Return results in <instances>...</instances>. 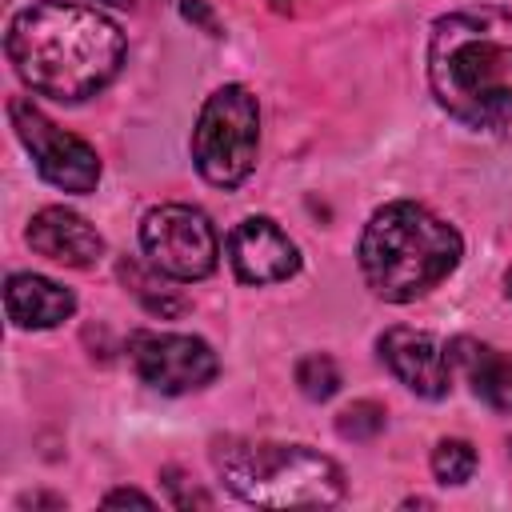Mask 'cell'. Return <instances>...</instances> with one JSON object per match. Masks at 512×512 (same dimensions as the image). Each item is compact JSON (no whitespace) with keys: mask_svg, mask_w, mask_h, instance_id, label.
<instances>
[{"mask_svg":"<svg viewBox=\"0 0 512 512\" xmlns=\"http://www.w3.org/2000/svg\"><path fill=\"white\" fill-rule=\"evenodd\" d=\"M4 52L28 92L84 104L120 76L128 40L120 24L92 4L32 0L8 20Z\"/></svg>","mask_w":512,"mask_h":512,"instance_id":"1","label":"cell"},{"mask_svg":"<svg viewBox=\"0 0 512 512\" xmlns=\"http://www.w3.org/2000/svg\"><path fill=\"white\" fill-rule=\"evenodd\" d=\"M428 88L472 132L512 128V8L476 4L440 16L428 32Z\"/></svg>","mask_w":512,"mask_h":512,"instance_id":"2","label":"cell"},{"mask_svg":"<svg viewBox=\"0 0 512 512\" xmlns=\"http://www.w3.org/2000/svg\"><path fill=\"white\" fill-rule=\"evenodd\" d=\"M464 236L440 212L416 200L376 208L360 232V276L384 304H412L456 272Z\"/></svg>","mask_w":512,"mask_h":512,"instance_id":"3","label":"cell"},{"mask_svg":"<svg viewBox=\"0 0 512 512\" xmlns=\"http://www.w3.org/2000/svg\"><path fill=\"white\" fill-rule=\"evenodd\" d=\"M212 468L232 496L256 508H332L344 500V468L308 448L280 440H212Z\"/></svg>","mask_w":512,"mask_h":512,"instance_id":"4","label":"cell"},{"mask_svg":"<svg viewBox=\"0 0 512 512\" xmlns=\"http://www.w3.org/2000/svg\"><path fill=\"white\" fill-rule=\"evenodd\" d=\"M260 156V104L244 84L216 88L196 116L192 128V160L196 172L212 188H240Z\"/></svg>","mask_w":512,"mask_h":512,"instance_id":"5","label":"cell"},{"mask_svg":"<svg viewBox=\"0 0 512 512\" xmlns=\"http://www.w3.org/2000/svg\"><path fill=\"white\" fill-rule=\"evenodd\" d=\"M140 248L156 272L192 284L216 272L220 236L212 220L192 204H156L140 220Z\"/></svg>","mask_w":512,"mask_h":512,"instance_id":"6","label":"cell"},{"mask_svg":"<svg viewBox=\"0 0 512 512\" xmlns=\"http://www.w3.org/2000/svg\"><path fill=\"white\" fill-rule=\"evenodd\" d=\"M8 120H12L16 140L28 148V156H32V164H36L44 184H52L60 192H72V196L96 192V184H100V156H96V148L84 136L64 132L28 96H12L8 100Z\"/></svg>","mask_w":512,"mask_h":512,"instance_id":"7","label":"cell"},{"mask_svg":"<svg viewBox=\"0 0 512 512\" xmlns=\"http://www.w3.org/2000/svg\"><path fill=\"white\" fill-rule=\"evenodd\" d=\"M128 364L140 376V384H148L160 396L200 392L220 372V360L208 340L188 332H152V328H136L128 336Z\"/></svg>","mask_w":512,"mask_h":512,"instance_id":"8","label":"cell"},{"mask_svg":"<svg viewBox=\"0 0 512 512\" xmlns=\"http://www.w3.org/2000/svg\"><path fill=\"white\" fill-rule=\"evenodd\" d=\"M376 352H380V360L388 364V372H392L408 392H416V396H424V400H444V396H448V388H452V368H456V364H452V352H448V344H444L440 336L396 324V328L380 332Z\"/></svg>","mask_w":512,"mask_h":512,"instance_id":"9","label":"cell"},{"mask_svg":"<svg viewBox=\"0 0 512 512\" xmlns=\"http://www.w3.org/2000/svg\"><path fill=\"white\" fill-rule=\"evenodd\" d=\"M228 264L240 284L264 288L300 272V248L272 216H244L228 232Z\"/></svg>","mask_w":512,"mask_h":512,"instance_id":"10","label":"cell"},{"mask_svg":"<svg viewBox=\"0 0 512 512\" xmlns=\"http://www.w3.org/2000/svg\"><path fill=\"white\" fill-rule=\"evenodd\" d=\"M24 240L36 256L64 264V268H92L104 260V236L96 232V224H88L80 212H72L64 204H48V208L32 212Z\"/></svg>","mask_w":512,"mask_h":512,"instance_id":"11","label":"cell"},{"mask_svg":"<svg viewBox=\"0 0 512 512\" xmlns=\"http://www.w3.org/2000/svg\"><path fill=\"white\" fill-rule=\"evenodd\" d=\"M4 312H8L12 328H20V332H44V328L64 324L76 312V296L64 284L48 280V276L12 272L4 280Z\"/></svg>","mask_w":512,"mask_h":512,"instance_id":"12","label":"cell"},{"mask_svg":"<svg viewBox=\"0 0 512 512\" xmlns=\"http://www.w3.org/2000/svg\"><path fill=\"white\" fill-rule=\"evenodd\" d=\"M448 352H452V364L464 372V380L488 408L512 412V356H504L492 344H480L472 336H456L448 344Z\"/></svg>","mask_w":512,"mask_h":512,"instance_id":"13","label":"cell"},{"mask_svg":"<svg viewBox=\"0 0 512 512\" xmlns=\"http://www.w3.org/2000/svg\"><path fill=\"white\" fill-rule=\"evenodd\" d=\"M296 388H300V396H308V400H332L336 392H340V364L328 356V352H308V356H300L296 360Z\"/></svg>","mask_w":512,"mask_h":512,"instance_id":"14","label":"cell"},{"mask_svg":"<svg viewBox=\"0 0 512 512\" xmlns=\"http://www.w3.org/2000/svg\"><path fill=\"white\" fill-rule=\"evenodd\" d=\"M472 472H476V448L468 444V440H460V436H444L436 448H432V476L448 488H460V484H468L472 480Z\"/></svg>","mask_w":512,"mask_h":512,"instance_id":"15","label":"cell"},{"mask_svg":"<svg viewBox=\"0 0 512 512\" xmlns=\"http://www.w3.org/2000/svg\"><path fill=\"white\" fill-rule=\"evenodd\" d=\"M120 276H124V284H132V296H136L152 316L168 320V316H180V312H184V300H180L168 284H160V288H156V280H164V272L144 276L136 264H120Z\"/></svg>","mask_w":512,"mask_h":512,"instance_id":"16","label":"cell"},{"mask_svg":"<svg viewBox=\"0 0 512 512\" xmlns=\"http://www.w3.org/2000/svg\"><path fill=\"white\" fill-rule=\"evenodd\" d=\"M384 404H376V400H352L340 416H336V432L344 436V440H356V444H364V440H376L380 432H384Z\"/></svg>","mask_w":512,"mask_h":512,"instance_id":"17","label":"cell"},{"mask_svg":"<svg viewBox=\"0 0 512 512\" xmlns=\"http://www.w3.org/2000/svg\"><path fill=\"white\" fill-rule=\"evenodd\" d=\"M164 488L172 492V504H176V508H192V504H196V508H212V496H208V492H200L196 484H192V488H184L176 468H164Z\"/></svg>","mask_w":512,"mask_h":512,"instance_id":"18","label":"cell"},{"mask_svg":"<svg viewBox=\"0 0 512 512\" xmlns=\"http://www.w3.org/2000/svg\"><path fill=\"white\" fill-rule=\"evenodd\" d=\"M180 16L184 20H192V24H200L208 36H220V24H216V12L204 4V0H180Z\"/></svg>","mask_w":512,"mask_h":512,"instance_id":"19","label":"cell"},{"mask_svg":"<svg viewBox=\"0 0 512 512\" xmlns=\"http://www.w3.org/2000/svg\"><path fill=\"white\" fill-rule=\"evenodd\" d=\"M124 504H136V508H152L156 500L148 492H136V488H116L104 496V508H124Z\"/></svg>","mask_w":512,"mask_h":512,"instance_id":"20","label":"cell"},{"mask_svg":"<svg viewBox=\"0 0 512 512\" xmlns=\"http://www.w3.org/2000/svg\"><path fill=\"white\" fill-rule=\"evenodd\" d=\"M96 4H108V8H144L148 0H96Z\"/></svg>","mask_w":512,"mask_h":512,"instance_id":"21","label":"cell"},{"mask_svg":"<svg viewBox=\"0 0 512 512\" xmlns=\"http://www.w3.org/2000/svg\"><path fill=\"white\" fill-rule=\"evenodd\" d=\"M504 296H508V304H512V268L504 272Z\"/></svg>","mask_w":512,"mask_h":512,"instance_id":"22","label":"cell"},{"mask_svg":"<svg viewBox=\"0 0 512 512\" xmlns=\"http://www.w3.org/2000/svg\"><path fill=\"white\" fill-rule=\"evenodd\" d=\"M268 4H272V8H276V12H284V8H292V4H296V0H268Z\"/></svg>","mask_w":512,"mask_h":512,"instance_id":"23","label":"cell"}]
</instances>
